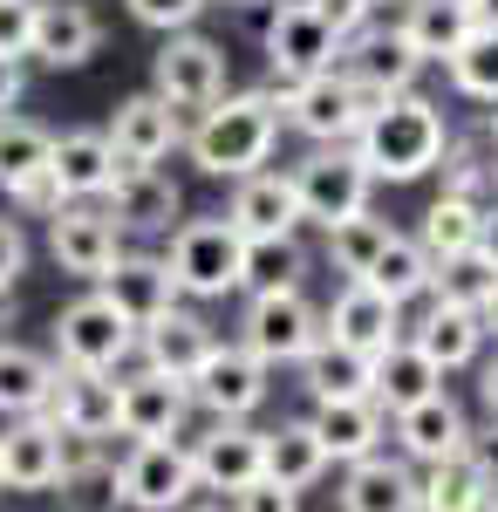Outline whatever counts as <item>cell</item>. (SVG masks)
<instances>
[{
    "instance_id": "6da1fadb",
    "label": "cell",
    "mask_w": 498,
    "mask_h": 512,
    "mask_svg": "<svg viewBox=\"0 0 498 512\" xmlns=\"http://www.w3.org/2000/svg\"><path fill=\"white\" fill-rule=\"evenodd\" d=\"M444 144H451L444 110L430 96H417V89L376 96L362 130H355V158L369 164V178H389V185H410L423 171H437L444 164Z\"/></svg>"
},
{
    "instance_id": "7a4b0ae2",
    "label": "cell",
    "mask_w": 498,
    "mask_h": 512,
    "mask_svg": "<svg viewBox=\"0 0 498 512\" xmlns=\"http://www.w3.org/2000/svg\"><path fill=\"white\" fill-rule=\"evenodd\" d=\"M273 144H280V103H267L260 89L219 96L185 130V151H192V164L205 178H253L273 158Z\"/></svg>"
},
{
    "instance_id": "3957f363",
    "label": "cell",
    "mask_w": 498,
    "mask_h": 512,
    "mask_svg": "<svg viewBox=\"0 0 498 512\" xmlns=\"http://www.w3.org/2000/svg\"><path fill=\"white\" fill-rule=\"evenodd\" d=\"M239 260H246V239H239V226H232L226 212L185 219V226L171 233V253H164L178 294H192V301H219V294H232V287H239Z\"/></svg>"
},
{
    "instance_id": "277c9868",
    "label": "cell",
    "mask_w": 498,
    "mask_h": 512,
    "mask_svg": "<svg viewBox=\"0 0 498 512\" xmlns=\"http://www.w3.org/2000/svg\"><path fill=\"white\" fill-rule=\"evenodd\" d=\"M294 198H301V219H314L321 233L328 226H342L355 212H369V164L355 158V144H321L314 158H301L294 171Z\"/></svg>"
},
{
    "instance_id": "5b68a950",
    "label": "cell",
    "mask_w": 498,
    "mask_h": 512,
    "mask_svg": "<svg viewBox=\"0 0 498 512\" xmlns=\"http://www.w3.org/2000/svg\"><path fill=\"white\" fill-rule=\"evenodd\" d=\"M151 96H164L178 117H198V110H212L219 96H226V48L205 35H164L151 62Z\"/></svg>"
},
{
    "instance_id": "8992f818",
    "label": "cell",
    "mask_w": 498,
    "mask_h": 512,
    "mask_svg": "<svg viewBox=\"0 0 498 512\" xmlns=\"http://www.w3.org/2000/svg\"><path fill=\"white\" fill-rule=\"evenodd\" d=\"M369 89L348 76L342 62L335 69H321V76H307L287 89V123L301 130V137H314V144H355V130H362V117H369Z\"/></svg>"
},
{
    "instance_id": "52a82bcc",
    "label": "cell",
    "mask_w": 498,
    "mask_h": 512,
    "mask_svg": "<svg viewBox=\"0 0 498 512\" xmlns=\"http://www.w3.org/2000/svg\"><path fill=\"white\" fill-rule=\"evenodd\" d=\"M130 355H137V328L116 315L96 287L55 315V362H69V369H123Z\"/></svg>"
},
{
    "instance_id": "ba28073f",
    "label": "cell",
    "mask_w": 498,
    "mask_h": 512,
    "mask_svg": "<svg viewBox=\"0 0 498 512\" xmlns=\"http://www.w3.org/2000/svg\"><path fill=\"white\" fill-rule=\"evenodd\" d=\"M192 403L198 410H212L219 424H246L260 403H267V362L253 349H239V342H212V355L192 369Z\"/></svg>"
},
{
    "instance_id": "9c48e42d",
    "label": "cell",
    "mask_w": 498,
    "mask_h": 512,
    "mask_svg": "<svg viewBox=\"0 0 498 512\" xmlns=\"http://www.w3.org/2000/svg\"><path fill=\"white\" fill-rule=\"evenodd\" d=\"M123 478V506L137 512H185L198 492L192 478V451L178 437H151V444H130V458L116 465Z\"/></svg>"
},
{
    "instance_id": "30bf717a",
    "label": "cell",
    "mask_w": 498,
    "mask_h": 512,
    "mask_svg": "<svg viewBox=\"0 0 498 512\" xmlns=\"http://www.w3.org/2000/svg\"><path fill=\"white\" fill-rule=\"evenodd\" d=\"M314 342H321V315H314V301H307L301 287L294 294H253L239 349H253L267 369H280V362H301Z\"/></svg>"
},
{
    "instance_id": "8fae6325",
    "label": "cell",
    "mask_w": 498,
    "mask_h": 512,
    "mask_svg": "<svg viewBox=\"0 0 498 512\" xmlns=\"http://www.w3.org/2000/svg\"><path fill=\"white\" fill-rule=\"evenodd\" d=\"M335 55H342V41L328 35V21L314 14V7H273L267 21V82H307L321 76V69H335Z\"/></svg>"
},
{
    "instance_id": "7c38bea8",
    "label": "cell",
    "mask_w": 498,
    "mask_h": 512,
    "mask_svg": "<svg viewBox=\"0 0 498 512\" xmlns=\"http://www.w3.org/2000/svg\"><path fill=\"white\" fill-rule=\"evenodd\" d=\"M103 212H110L116 233H171V219L185 212V192L157 164H116L110 192H103Z\"/></svg>"
},
{
    "instance_id": "4fadbf2b",
    "label": "cell",
    "mask_w": 498,
    "mask_h": 512,
    "mask_svg": "<svg viewBox=\"0 0 498 512\" xmlns=\"http://www.w3.org/2000/svg\"><path fill=\"white\" fill-rule=\"evenodd\" d=\"M192 417V390L178 376H157V369H137V376H116V431L130 444H151V437H178Z\"/></svg>"
},
{
    "instance_id": "5bb4252c",
    "label": "cell",
    "mask_w": 498,
    "mask_h": 512,
    "mask_svg": "<svg viewBox=\"0 0 498 512\" xmlns=\"http://www.w3.org/2000/svg\"><path fill=\"white\" fill-rule=\"evenodd\" d=\"M41 417L55 431L116 437V369H69V362H55V383H48Z\"/></svg>"
},
{
    "instance_id": "9a60e30c",
    "label": "cell",
    "mask_w": 498,
    "mask_h": 512,
    "mask_svg": "<svg viewBox=\"0 0 498 512\" xmlns=\"http://www.w3.org/2000/svg\"><path fill=\"white\" fill-rule=\"evenodd\" d=\"M48 253H55L62 274L103 280L110 260L123 253V233L110 226V212H96V205H55L48 212Z\"/></svg>"
},
{
    "instance_id": "2e32d148",
    "label": "cell",
    "mask_w": 498,
    "mask_h": 512,
    "mask_svg": "<svg viewBox=\"0 0 498 512\" xmlns=\"http://www.w3.org/2000/svg\"><path fill=\"white\" fill-rule=\"evenodd\" d=\"M96 294H103L130 328H144V321L178 308V280H171V267H164L157 253H116L110 274L96 280Z\"/></svg>"
},
{
    "instance_id": "e0dca14e",
    "label": "cell",
    "mask_w": 498,
    "mask_h": 512,
    "mask_svg": "<svg viewBox=\"0 0 498 512\" xmlns=\"http://www.w3.org/2000/svg\"><path fill=\"white\" fill-rule=\"evenodd\" d=\"M110 151L116 164H164L178 144H185V117L164 103V96H130V103H116V117H110Z\"/></svg>"
},
{
    "instance_id": "ac0fdd59",
    "label": "cell",
    "mask_w": 498,
    "mask_h": 512,
    "mask_svg": "<svg viewBox=\"0 0 498 512\" xmlns=\"http://www.w3.org/2000/svg\"><path fill=\"white\" fill-rule=\"evenodd\" d=\"M396 328H403V308L383 301L376 287H362V280H348L342 294L328 301V315H321V335L342 342V349H355V355H383L389 342H403Z\"/></svg>"
},
{
    "instance_id": "d6986e66",
    "label": "cell",
    "mask_w": 498,
    "mask_h": 512,
    "mask_svg": "<svg viewBox=\"0 0 498 512\" xmlns=\"http://www.w3.org/2000/svg\"><path fill=\"white\" fill-rule=\"evenodd\" d=\"M335 62H342L369 96H403V89H417V69H423V55L396 35V28H362V35H348Z\"/></svg>"
},
{
    "instance_id": "ffe728a7",
    "label": "cell",
    "mask_w": 498,
    "mask_h": 512,
    "mask_svg": "<svg viewBox=\"0 0 498 512\" xmlns=\"http://www.w3.org/2000/svg\"><path fill=\"white\" fill-rule=\"evenodd\" d=\"M96 48H103V21L89 0H41L35 41H28V55L41 69H82Z\"/></svg>"
},
{
    "instance_id": "44dd1931",
    "label": "cell",
    "mask_w": 498,
    "mask_h": 512,
    "mask_svg": "<svg viewBox=\"0 0 498 512\" xmlns=\"http://www.w3.org/2000/svg\"><path fill=\"white\" fill-rule=\"evenodd\" d=\"M55 478H62L55 424L48 417H7V431H0V485L7 492H55Z\"/></svg>"
},
{
    "instance_id": "7402d4cb",
    "label": "cell",
    "mask_w": 498,
    "mask_h": 512,
    "mask_svg": "<svg viewBox=\"0 0 498 512\" xmlns=\"http://www.w3.org/2000/svg\"><path fill=\"white\" fill-rule=\"evenodd\" d=\"M48 178H55L62 205H89V198H103V192H110V178H116L110 137H103V130H62L55 151H48Z\"/></svg>"
},
{
    "instance_id": "603a6c76",
    "label": "cell",
    "mask_w": 498,
    "mask_h": 512,
    "mask_svg": "<svg viewBox=\"0 0 498 512\" xmlns=\"http://www.w3.org/2000/svg\"><path fill=\"white\" fill-rule=\"evenodd\" d=\"M314 437H321V451H328V465L342 458V465H355V458H376L389 437V410L376 403V396H348V403H314Z\"/></svg>"
},
{
    "instance_id": "cb8c5ba5",
    "label": "cell",
    "mask_w": 498,
    "mask_h": 512,
    "mask_svg": "<svg viewBox=\"0 0 498 512\" xmlns=\"http://www.w3.org/2000/svg\"><path fill=\"white\" fill-rule=\"evenodd\" d=\"M212 328L192 315V308H171V315H157L137 328V355H144V369H157V376H178V383H192V369L212 355Z\"/></svg>"
},
{
    "instance_id": "d4e9b609",
    "label": "cell",
    "mask_w": 498,
    "mask_h": 512,
    "mask_svg": "<svg viewBox=\"0 0 498 512\" xmlns=\"http://www.w3.org/2000/svg\"><path fill=\"white\" fill-rule=\"evenodd\" d=\"M185 451H192L198 492H239V485L260 478V431H246V424H212Z\"/></svg>"
},
{
    "instance_id": "484cf974",
    "label": "cell",
    "mask_w": 498,
    "mask_h": 512,
    "mask_svg": "<svg viewBox=\"0 0 498 512\" xmlns=\"http://www.w3.org/2000/svg\"><path fill=\"white\" fill-rule=\"evenodd\" d=\"M226 219L239 226V239H287L294 226H301L294 178H287V171H253V178H239Z\"/></svg>"
},
{
    "instance_id": "4316f807",
    "label": "cell",
    "mask_w": 498,
    "mask_h": 512,
    "mask_svg": "<svg viewBox=\"0 0 498 512\" xmlns=\"http://www.w3.org/2000/svg\"><path fill=\"white\" fill-rule=\"evenodd\" d=\"M396 444L417 458V465H437V458H451L464 444V410L451 390H430L423 403L410 410H396Z\"/></svg>"
},
{
    "instance_id": "83f0119b",
    "label": "cell",
    "mask_w": 498,
    "mask_h": 512,
    "mask_svg": "<svg viewBox=\"0 0 498 512\" xmlns=\"http://www.w3.org/2000/svg\"><path fill=\"white\" fill-rule=\"evenodd\" d=\"M294 369H301V383H307L314 403H348V396L376 390V355H355V349H342V342H328V335H321Z\"/></svg>"
},
{
    "instance_id": "f1b7e54d",
    "label": "cell",
    "mask_w": 498,
    "mask_h": 512,
    "mask_svg": "<svg viewBox=\"0 0 498 512\" xmlns=\"http://www.w3.org/2000/svg\"><path fill=\"white\" fill-rule=\"evenodd\" d=\"M471 28H478V21H471V0H403V21H396V35L410 41L423 62L458 55Z\"/></svg>"
},
{
    "instance_id": "f546056e",
    "label": "cell",
    "mask_w": 498,
    "mask_h": 512,
    "mask_svg": "<svg viewBox=\"0 0 498 512\" xmlns=\"http://www.w3.org/2000/svg\"><path fill=\"white\" fill-rule=\"evenodd\" d=\"M328 472V451H321V437L314 424H280V431H260V478L273 485H287V492H307L314 478Z\"/></svg>"
},
{
    "instance_id": "4dcf8cb0",
    "label": "cell",
    "mask_w": 498,
    "mask_h": 512,
    "mask_svg": "<svg viewBox=\"0 0 498 512\" xmlns=\"http://www.w3.org/2000/svg\"><path fill=\"white\" fill-rule=\"evenodd\" d=\"M48 151H55V130L35 117H0V192L21 198L28 185H41L48 178Z\"/></svg>"
},
{
    "instance_id": "1f68e13d",
    "label": "cell",
    "mask_w": 498,
    "mask_h": 512,
    "mask_svg": "<svg viewBox=\"0 0 498 512\" xmlns=\"http://www.w3.org/2000/svg\"><path fill=\"white\" fill-rule=\"evenodd\" d=\"M430 390H444V369H437L417 342H389V349L376 355V390H369V396L383 403L389 417L410 410V403H423Z\"/></svg>"
},
{
    "instance_id": "d6a6232c",
    "label": "cell",
    "mask_w": 498,
    "mask_h": 512,
    "mask_svg": "<svg viewBox=\"0 0 498 512\" xmlns=\"http://www.w3.org/2000/svg\"><path fill=\"white\" fill-rule=\"evenodd\" d=\"M342 512H417V478L396 458H355L342 485Z\"/></svg>"
},
{
    "instance_id": "836d02e7",
    "label": "cell",
    "mask_w": 498,
    "mask_h": 512,
    "mask_svg": "<svg viewBox=\"0 0 498 512\" xmlns=\"http://www.w3.org/2000/svg\"><path fill=\"white\" fill-rule=\"evenodd\" d=\"M48 383H55V355L0 335V417H41Z\"/></svg>"
},
{
    "instance_id": "e575fe53",
    "label": "cell",
    "mask_w": 498,
    "mask_h": 512,
    "mask_svg": "<svg viewBox=\"0 0 498 512\" xmlns=\"http://www.w3.org/2000/svg\"><path fill=\"white\" fill-rule=\"evenodd\" d=\"M485 499H492V478L478 472L464 451L423 465V478H417V512H485Z\"/></svg>"
},
{
    "instance_id": "d590c367",
    "label": "cell",
    "mask_w": 498,
    "mask_h": 512,
    "mask_svg": "<svg viewBox=\"0 0 498 512\" xmlns=\"http://www.w3.org/2000/svg\"><path fill=\"white\" fill-rule=\"evenodd\" d=\"M410 342H417V349L430 355L437 369H464V362H478V349H485V321L471 315V308H451V301H437Z\"/></svg>"
},
{
    "instance_id": "8d00e7d4",
    "label": "cell",
    "mask_w": 498,
    "mask_h": 512,
    "mask_svg": "<svg viewBox=\"0 0 498 512\" xmlns=\"http://www.w3.org/2000/svg\"><path fill=\"white\" fill-rule=\"evenodd\" d=\"M430 274H437V267H430V253H423L417 239L389 233V239H383V253L369 260V274H362V287H376L383 301H396V308H403V301H417L423 287H430Z\"/></svg>"
},
{
    "instance_id": "74e56055",
    "label": "cell",
    "mask_w": 498,
    "mask_h": 512,
    "mask_svg": "<svg viewBox=\"0 0 498 512\" xmlns=\"http://www.w3.org/2000/svg\"><path fill=\"white\" fill-rule=\"evenodd\" d=\"M307 280V253L301 239H246V260H239V287L246 294H294Z\"/></svg>"
},
{
    "instance_id": "f35d334b",
    "label": "cell",
    "mask_w": 498,
    "mask_h": 512,
    "mask_svg": "<svg viewBox=\"0 0 498 512\" xmlns=\"http://www.w3.org/2000/svg\"><path fill=\"white\" fill-rule=\"evenodd\" d=\"M478 226H485V205L444 192L430 212H423V239L417 246L430 253V267H437V260H451V253H464V246H478Z\"/></svg>"
},
{
    "instance_id": "ab89813d",
    "label": "cell",
    "mask_w": 498,
    "mask_h": 512,
    "mask_svg": "<svg viewBox=\"0 0 498 512\" xmlns=\"http://www.w3.org/2000/svg\"><path fill=\"white\" fill-rule=\"evenodd\" d=\"M430 287H437V301H451V308H485L498 287V267L478 253V246H464V253H451V260H437V274H430Z\"/></svg>"
},
{
    "instance_id": "60d3db41",
    "label": "cell",
    "mask_w": 498,
    "mask_h": 512,
    "mask_svg": "<svg viewBox=\"0 0 498 512\" xmlns=\"http://www.w3.org/2000/svg\"><path fill=\"white\" fill-rule=\"evenodd\" d=\"M444 69H451V82H458V96L498 103V35L492 28H471L458 55H444Z\"/></svg>"
},
{
    "instance_id": "b9f144b4",
    "label": "cell",
    "mask_w": 498,
    "mask_h": 512,
    "mask_svg": "<svg viewBox=\"0 0 498 512\" xmlns=\"http://www.w3.org/2000/svg\"><path fill=\"white\" fill-rule=\"evenodd\" d=\"M383 239H389V226L376 219V212H355V219H342V226H328V267L348 274V280H362L369 260L383 253Z\"/></svg>"
},
{
    "instance_id": "7bdbcfd3",
    "label": "cell",
    "mask_w": 498,
    "mask_h": 512,
    "mask_svg": "<svg viewBox=\"0 0 498 512\" xmlns=\"http://www.w3.org/2000/svg\"><path fill=\"white\" fill-rule=\"evenodd\" d=\"M55 499H62V512H123V478L110 458H96V465L55 478Z\"/></svg>"
},
{
    "instance_id": "ee69618b",
    "label": "cell",
    "mask_w": 498,
    "mask_h": 512,
    "mask_svg": "<svg viewBox=\"0 0 498 512\" xmlns=\"http://www.w3.org/2000/svg\"><path fill=\"white\" fill-rule=\"evenodd\" d=\"M123 7H130L137 28H157V35H185L205 14V0H123Z\"/></svg>"
},
{
    "instance_id": "f6af8a7d",
    "label": "cell",
    "mask_w": 498,
    "mask_h": 512,
    "mask_svg": "<svg viewBox=\"0 0 498 512\" xmlns=\"http://www.w3.org/2000/svg\"><path fill=\"white\" fill-rule=\"evenodd\" d=\"M226 512H301V492H287L273 478H253V485L226 492Z\"/></svg>"
},
{
    "instance_id": "bcb514c9",
    "label": "cell",
    "mask_w": 498,
    "mask_h": 512,
    "mask_svg": "<svg viewBox=\"0 0 498 512\" xmlns=\"http://www.w3.org/2000/svg\"><path fill=\"white\" fill-rule=\"evenodd\" d=\"M41 0H0V55H28Z\"/></svg>"
},
{
    "instance_id": "7dc6e473",
    "label": "cell",
    "mask_w": 498,
    "mask_h": 512,
    "mask_svg": "<svg viewBox=\"0 0 498 512\" xmlns=\"http://www.w3.org/2000/svg\"><path fill=\"white\" fill-rule=\"evenodd\" d=\"M458 451L498 485V417H485V424H464V444H458Z\"/></svg>"
},
{
    "instance_id": "c3c4849f",
    "label": "cell",
    "mask_w": 498,
    "mask_h": 512,
    "mask_svg": "<svg viewBox=\"0 0 498 512\" xmlns=\"http://www.w3.org/2000/svg\"><path fill=\"white\" fill-rule=\"evenodd\" d=\"M21 274H28V233H21V219L0 212V287H14Z\"/></svg>"
},
{
    "instance_id": "681fc988",
    "label": "cell",
    "mask_w": 498,
    "mask_h": 512,
    "mask_svg": "<svg viewBox=\"0 0 498 512\" xmlns=\"http://www.w3.org/2000/svg\"><path fill=\"white\" fill-rule=\"evenodd\" d=\"M314 14L328 21V35H335V41H348V35L369 28V0H314Z\"/></svg>"
},
{
    "instance_id": "f907efd6",
    "label": "cell",
    "mask_w": 498,
    "mask_h": 512,
    "mask_svg": "<svg viewBox=\"0 0 498 512\" xmlns=\"http://www.w3.org/2000/svg\"><path fill=\"white\" fill-rule=\"evenodd\" d=\"M21 89H28V69H21V55H0V117L21 103Z\"/></svg>"
},
{
    "instance_id": "816d5d0a",
    "label": "cell",
    "mask_w": 498,
    "mask_h": 512,
    "mask_svg": "<svg viewBox=\"0 0 498 512\" xmlns=\"http://www.w3.org/2000/svg\"><path fill=\"white\" fill-rule=\"evenodd\" d=\"M478 253L498 267V212H485V226H478Z\"/></svg>"
},
{
    "instance_id": "f5cc1de1",
    "label": "cell",
    "mask_w": 498,
    "mask_h": 512,
    "mask_svg": "<svg viewBox=\"0 0 498 512\" xmlns=\"http://www.w3.org/2000/svg\"><path fill=\"white\" fill-rule=\"evenodd\" d=\"M471 21H478V28H492V35H498V0H471Z\"/></svg>"
},
{
    "instance_id": "db71d44e",
    "label": "cell",
    "mask_w": 498,
    "mask_h": 512,
    "mask_svg": "<svg viewBox=\"0 0 498 512\" xmlns=\"http://www.w3.org/2000/svg\"><path fill=\"white\" fill-rule=\"evenodd\" d=\"M485 410H492V417H498V355H492V362H485Z\"/></svg>"
},
{
    "instance_id": "11a10c76",
    "label": "cell",
    "mask_w": 498,
    "mask_h": 512,
    "mask_svg": "<svg viewBox=\"0 0 498 512\" xmlns=\"http://www.w3.org/2000/svg\"><path fill=\"white\" fill-rule=\"evenodd\" d=\"M478 321H485V335H498V287H492V301L478 308Z\"/></svg>"
},
{
    "instance_id": "9f6ffc18",
    "label": "cell",
    "mask_w": 498,
    "mask_h": 512,
    "mask_svg": "<svg viewBox=\"0 0 498 512\" xmlns=\"http://www.w3.org/2000/svg\"><path fill=\"white\" fill-rule=\"evenodd\" d=\"M492 151H498V103H492Z\"/></svg>"
},
{
    "instance_id": "6f0895ef",
    "label": "cell",
    "mask_w": 498,
    "mask_h": 512,
    "mask_svg": "<svg viewBox=\"0 0 498 512\" xmlns=\"http://www.w3.org/2000/svg\"><path fill=\"white\" fill-rule=\"evenodd\" d=\"M485 512H498V485H492V499H485Z\"/></svg>"
},
{
    "instance_id": "680465c9",
    "label": "cell",
    "mask_w": 498,
    "mask_h": 512,
    "mask_svg": "<svg viewBox=\"0 0 498 512\" xmlns=\"http://www.w3.org/2000/svg\"><path fill=\"white\" fill-rule=\"evenodd\" d=\"M185 512H226V506H185Z\"/></svg>"
},
{
    "instance_id": "91938a15",
    "label": "cell",
    "mask_w": 498,
    "mask_h": 512,
    "mask_svg": "<svg viewBox=\"0 0 498 512\" xmlns=\"http://www.w3.org/2000/svg\"><path fill=\"white\" fill-rule=\"evenodd\" d=\"M369 7H376V0H369Z\"/></svg>"
}]
</instances>
